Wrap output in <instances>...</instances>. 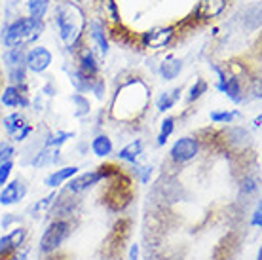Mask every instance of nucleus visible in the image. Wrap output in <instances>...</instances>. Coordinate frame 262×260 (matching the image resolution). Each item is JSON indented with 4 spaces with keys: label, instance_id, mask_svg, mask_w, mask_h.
Instances as JSON below:
<instances>
[{
    "label": "nucleus",
    "instance_id": "26",
    "mask_svg": "<svg viewBox=\"0 0 262 260\" xmlns=\"http://www.w3.org/2000/svg\"><path fill=\"white\" fill-rule=\"evenodd\" d=\"M25 53H27L25 48H12V50H6V53L2 55V61L6 63L8 69L25 65Z\"/></svg>",
    "mask_w": 262,
    "mask_h": 260
},
{
    "label": "nucleus",
    "instance_id": "29",
    "mask_svg": "<svg viewBox=\"0 0 262 260\" xmlns=\"http://www.w3.org/2000/svg\"><path fill=\"white\" fill-rule=\"evenodd\" d=\"M8 78H10V85H27V67L19 65V67H12L8 69Z\"/></svg>",
    "mask_w": 262,
    "mask_h": 260
},
{
    "label": "nucleus",
    "instance_id": "38",
    "mask_svg": "<svg viewBox=\"0 0 262 260\" xmlns=\"http://www.w3.org/2000/svg\"><path fill=\"white\" fill-rule=\"evenodd\" d=\"M29 253H31V249L21 247L19 251H15L13 254H10L6 260H29Z\"/></svg>",
    "mask_w": 262,
    "mask_h": 260
},
{
    "label": "nucleus",
    "instance_id": "27",
    "mask_svg": "<svg viewBox=\"0 0 262 260\" xmlns=\"http://www.w3.org/2000/svg\"><path fill=\"white\" fill-rule=\"evenodd\" d=\"M71 103L74 104V116L76 118H84L92 112V103L90 99L82 95V93H74L71 97Z\"/></svg>",
    "mask_w": 262,
    "mask_h": 260
},
{
    "label": "nucleus",
    "instance_id": "24",
    "mask_svg": "<svg viewBox=\"0 0 262 260\" xmlns=\"http://www.w3.org/2000/svg\"><path fill=\"white\" fill-rule=\"evenodd\" d=\"M74 133L72 131H55L52 135L46 137V141H44V148H57L61 150V146L65 143H69L71 139H74Z\"/></svg>",
    "mask_w": 262,
    "mask_h": 260
},
{
    "label": "nucleus",
    "instance_id": "1",
    "mask_svg": "<svg viewBox=\"0 0 262 260\" xmlns=\"http://www.w3.org/2000/svg\"><path fill=\"white\" fill-rule=\"evenodd\" d=\"M152 91L143 78H127L118 84L111 101V116L116 122H137L146 112V106L150 103Z\"/></svg>",
    "mask_w": 262,
    "mask_h": 260
},
{
    "label": "nucleus",
    "instance_id": "2",
    "mask_svg": "<svg viewBox=\"0 0 262 260\" xmlns=\"http://www.w3.org/2000/svg\"><path fill=\"white\" fill-rule=\"evenodd\" d=\"M53 21L57 25L61 42L67 46L69 53L76 55V52L85 44L88 17H85L84 8L76 4V2L63 0V2L57 4L55 12H53Z\"/></svg>",
    "mask_w": 262,
    "mask_h": 260
},
{
    "label": "nucleus",
    "instance_id": "23",
    "mask_svg": "<svg viewBox=\"0 0 262 260\" xmlns=\"http://www.w3.org/2000/svg\"><path fill=\"white\" fill-rule=\"evenodd\" d=\"M209 118H211V122H213V124L230 125V124H234L236 120L242 118V112L239 111H226V109H223V111H213L209 114Z\"/></svg>",
    "mask_w": 262,
    "mask_h": 260
},
{
    "label": "nucleus",
    "instance_id": "17",
    "mask_svg": "<svg viewBox=\"0 0 262 260\" xmlns=\"http://www.w3.org/2000/svg\"><path fill=\"white\" fill-rule=\"evenodd\" d=\"M183 69H184L183 59H177V57H173V55H167V57L160 63V67H158V72H160L162 80H165V82H173L175 78H179V74L183 72Z\"/></svg>",
    "mask_w": 262,
    "mask_h": 260
},
{
    "label": "nucleus",
    "instance_id": "8",
    "mask_svg": "<svg viewBox=\"0 0 262 260\" xmlns=\"http://www.w3.org/2000/svg\"><path fill=\"white\" fill-rule=\"evenodd\" d=\"M200 148H202V144H200V139H198V137H190V135L181 137V139H177L175 143L171 144V148H169L171 162L177 163V165L192 162V160L200 154Z\"/></svg>",
    "mask_w": 262,
    "mask_h": 260
},
{
    "label": "nucleus",
    "instance_id": "43",
    "mask_svg": "<svg viewBox=\"0 0 262 260\" xmlns=\"http://www.w3.org/2000/svg\"><path fill=\"white\" fill-rule=\"evenodd\" d=\"M0 15H2V6H0Z\"/></svg>",
    "mask_w": 262,
    "mask_h": 260
},
{
    "label": "nucleus",
    "instance_id": "6",
    "mask_svg": "<svg viewBox=\"0 0 262 260\" xmlns=\"http://www.w3.org/2000/svg\"><path fill=\"white\" fill-rule=\"evenodd\" d=\"M71 235V222L67 219H53L40 237V253L53 254Z\"/></svg>",
    "mask_w": 262,
    "mask_h": 260
},
{
    "label": "nucleus",
    "instance_id": "5",
    "mask_svg": "<svg viewBox=\"0 0 262 260\" xmlns=\"http://www.w3.org/2000/svg\"><path fill=\"white\" fill-rule=\"evenodd\" d=\"M114 175H120V169L114 167V165H101L97 169L85 171V173H80V175L72 177L69 184H67V192L69 194H82L85 190L93 188L95 184H99L105 179H111Z\"/></svg>",
    "mask_w": 262,
    "mask_h": 260
},
{
    "label": "nucleus",
    "instance_id": "25",
    "mask_svg": "<svg viewBox=\"0 0 262 260\" xmlns=\"http://www.w3.org/2000/svg\"><path fill=\"white\" fill-rule=\"evenodd\" d=\"M175 124H177V118H173V116H165L164 120H162L160 133H158V139H156L158 146H164V144L169 141V137L173 135V131H175Z\"/></svg>",
    "mask_w": 262,
    "mask_h": 260
},
{
    "label": "nucleus",
    "instance_id": "31",
    "mask_svg": "<svg viewBox=\"0 0 262 260\" xmlns=\"http://www.w3.org/2000/svg\"><path fill=\"white\" fill-rule=\"evenodd\" d=\"M15 154H17V150H15L13 144L0 143V163L13 162V160H15Z\"/></svg>",
    "mask_w": 262,
    "mask_h": 260
},
{
    "label": "nucleus",
    "instance_id": "13",
    "mask_svg": "<svg viewBox=\"0 0 262 260\" xmlns=\"http://www.w3.org/2000/svg\"><path fill=\"white\" fill-rule=\"evenodd\" d=\"M0 104H4L6 109H29L31 106V97L27 85H6L2 95H0Z\"/></svg>",
    "mask_w": 262,
    "mask_h": 260
},
{
    "label": "nucleus",
    "instance_id": "39",
    "mask_svg": "<svg viewBox=\"0 0 262 260\" xmlns=\"http://www.w3.org/2000/svg\"><path fill=\"white\" fill-rule=\"evenodd\" d=\"M17 221H19L17 216H13L12 213H6V215H4V219H2V222H0V226L4 228V230H8V228H10V224H13V222H17Z\"/></svg>",
    "mask_w": 262,
    "mask_h": 260
},
{
    "label": "nucleus",
    "instance_id": "32",
    "mask_svg": "<svg viewBox=\"0 0 262 260\" xmlns=\"http://www.w3.org/2000/svg\"><path fill=\"white\" fill-rule=\"evenodd\" d=\"M92 93L99 99V101H101V99H105V93H106L105 78H101V76H97V78H95V82H93V85H92Z\"/></svg>",
    "mask_w": 262,
    "mask_h": 260
},
{
    "label": "nucleus",
    "instance_id": "16",
    "mask_svg": "<svg viewBox=\"0 0 262 260\" xmlns=\"http://www.w3.org/2000/svg\"><path fill=\"white\" fill-rule=\"evenodd\" d=\"M78 171H80L78 165H65V167H59V169H55L53 173H50L44 182H46L48 188H59L65 182L71 181L72 177L78 175Z\"/></svg>",
    "mask_w": 262,
    "mask_h": 260
},
{
    "label": "nucleus",
    "instance_id": "9",
    "mask_svg": "<svg viewBox=\"0 0 262 260\" xmlns=\"http://www.w3.org/2000/svg\"><path fill=\"white\" fill-rule=\"evenodd\" d=\"M230 0H200L196 6H194V10H192V13L188 15V19L190 23H207V21L215 19V17H219L221 13L226 10V6H228Z\"/></svg>",
    "mask_w": 262,
    "mask_h": 260
},
{
    "label": "nucleus",
    "instance_id": "4",
    "mask_svg": "<svg viewBox=\"0 0 262 260\" xmlns=\"http://www.w3.org/2000/svg\"><path fill=\"white\" fill-rule=\"evenodd\" d=\"M179 34V27L177 25H160V27H152V29H146L139 34V44L144 50H152V52H162V50H167Z\"/></svg>",
    "mask_w": 262,
    "mask_h": 260
},
{
    "label": "nucleus",
    "instance_id": "12",
    "mask_svg": "<svg viewBox=\"0 0 262 260\" xmlns=\"http://www.w3.org/2000/svg\"><path fill=\"white\" fill-rule=\"evenodd\" d=\"M27 241V228L25 226H15L10 228L6 234L0 237V258L6 260L10 254L19 251Z\"/></svg>",
    "mask_w": 262,
    "mask_h": 260
},
{
    "label": "nucleus",
    "instance_id": "19",
    "mask_svg": "<svg viewBox=\"0 0 262 260\" xmlns=\"http://www.w3.org/2000/svg\"><path fill=\"white\" fill-rule=\"evenodd\" d=\"M181 93H183V88H173V90L162 91L160 97L156 99L158 112H169L181 101Z\"/></svg>",
    "mask_w": 262,
    "mask_h": 260
},
{
    "label": "nucleus",
    "instance_id": "28",
    "mask_svg": "<svg viewBox=\"0 0 262 260\" xmlns=\"http://www.w3.org/2000/svg\"><path fill=\"white\" fill-rule=\"evenodd\" d=\"M207 90H209V84L203 78H196V82L190 85V90L186 93V103L192 104V103H196V101H200V99L207 93Z\"/></svg>",
    "mask_w": 262,
    "mask_h": 260
},
{
    "label": "nucleus",
    "instance_id": "36",
    "mask_svg": "<svg viewBox=\"0 0 262 260\" xmlns=\"http://www.w3.org/2000/svg\"><path fill=\"white\" fill-rule=\"evenodd\" d=\"M137 169H139V181L143 182V184H146V182L150 181L154 167H152V165H143V167H139L137 165Z\"/></svg>",
    "mask_w": 262,
    "mask_h": 260
},
{
    "label": "nucleus",
    "instance_id": "41",
    "mask_svg": "<svg viewBox=\"0 0 262 260\" xmlns=\"http://www.w3.org/2000/svg\"><path fill=\"white\" fill-rule=\"evenodd\" d=\"M260 122H262V116H260V114H258V116H256L255 120H253V125H255L256 129H258V127H260Z\"/></svg>",
    "mask_w": 262,
    "mask_h": 260
},
{
    "label": "nucleus",
    "instance_id": "35",
    "mask_svg": "<svg viewBox=\"0 0 262 260\" xmlns=\"http://www.w3.org/2000/svg\"><path fill=\"white\" fill-rule=\"evenodd\" d=\"M31 133H33V124H27L23 129H19L12 137V141H15V143H23V141H27V139L31 137Z\"/></svg>",
    "mask_w": 262,
    "mask_h": 260
},
{
    "label": "nucleus",
    "instance_id": "11",
    "mask_svg": "<svg viewBox=\"0 0 262 260\" xmlns=\"http://www.w3.org/2000/svg\"><path fill=\"white\" fill-rule=\"evenodd\" d=\"M53 63V53L48 50L46 46H33L31 50L25 53V67L27 71L34 72V74H42L46 72Z\"/></svg>",
    "mask_w": 262,
    "mask_h": 260
},
{
    "label": "nucleus",
    "instance_id": "14",
    "mask_svg": "<svg viewBox=\"0 0 262 260\" xmlns=\"http://www.w3.org/2000/svg\"><path fill=\"white\" fill-rule=\"evenodd\" d=\"M27 196V184L21 179H13L8 184L2 186L0 190V205L4 207H12V205H17L25 200Z\"/></svg>",
    "mask_w": 262,
    "mask_h": 260
},
{
    "label": "nucleus",
    "instance_id": "18",
    "mask_svg": "<svg viewBox=\"0 0 262 260\" xmlns=\"http://www.w3.org/2000/svg\"><path fill=\"white\" fill-rule=\"evenodd\" d=\"M144 152V143L141 139H133L131 143H127L124 148H120V152L116 154L118 156L120 162H125V163H137V160L143 156Z\"/></svg>",
    "mask_w": 262,
    "mask_h": 260
},
{
    "label": "nucleus",
    "instance_id": "15",
    "mask_svg": "<svg viewBox=\"0 0 262 260\" xmlns=\"http://www.w3.org/2000/svg\"><path fill=\"white\" fill-rule=\"evenodd\" d=\"M76 61H78V71L88 74V76H99V72H101V65H99V59L95 55L92 48L88 44H84L80 48L78 52H76Z\"/></svg>",
    "mask_w": 262,
    "mask_h": 260
},
{
    "label": "nucleus",
    "instance_id": "7",
    "mask_svg": "<svg viewBox=\"0 0 262 260\" xmlns=\"http://www.w3.org/2000/svg\"><path fill=\"white\" fill-rule=\"evenodd\" d=\"M211 71L216 74V82H215L216 91H221L223 95H226L234 104H242L245 101V90H243L242 80L228 74L224 69H221V67L216 65H211Z\"/></svg>",
    "mask_w": 262,
    "mask_h": 260
},
{
    "label": "nucleus",
    "instance_id": "20",
    "mask_svg": "<svg viewBox=\"0 0 262 260\" xmlns=\"http://www.w3.org/2000/svg\"><path fill=\"white\" fill-rule=\"evenodd\" d=\"M92 152L97 158H108L114 152V144L112 139L105 133H99L92 139Z\"/></svg>",
    "mask_w": 262,
    "mask_h": 260
},
{
    "label": "nucleus",
    "instance_id": "3",
    "mask_svg": "<svg viewBox=\"0 0 262 260\" xmlns=\"http://www.w3.org/2000/svg\"><path fill=\"white\" fill-rule=\"evenodd\" d=\"M46 31V21H36L29 15H21L17 19L10 21L2 29V44L6 50L12 48H29L44 34Z\"/></svg>",
    "mask_w": 262,
    "mask_h": 260
},
{
    "label": "nucleus",
    "instance_id": "33",
    "mask_svg": "<svg viewBox=\"0 0 262 260\" xmlns=\"http://www.w3.org/2000/svg\"><path fill=\"white\" fill-rule=\"evenodd\" d=\"M239 188H242L243 194H253V192H256V188H258V184H256V179L255 177H245V179H242V182H239Z\"/></svg>",
    "mask_w": 262,
    "mask_h": 260
},
{
    "label": "nucleus",
    "instance_id": "34",
    "mask_svg": "<svg viewBox=\"0 0 262 260\" xmlns=\"http://www.w3.org/2000/svg\"><path fill=\"white\" fill-rule=\"evenodd\" d=\"M12 171H13V162H8V163H0V188L10 182V177H12Z\"/></svg>",
    "mask_w": 262,
    "mask_h": 260
},
{
    "label": "nucleus",
    "instance_id": "37",
    "mask_svg": "<svg viewBox=\"0 0 262 260\" xmlns=\"http://www.w3.org/2000/svg\"><path fill=\"white\" fill-rule=\"evenodd\" d=\"M251 226L253 228L262 226V207L260 205H256V209L253 211V216H251Z\"/></svg>",
    "mask_w": 262,
    "mask_h": 260
},
{
    "label": "nucleus",
    "instance_id": "42",
    "mask_svg": "<svg viewBox=\"0 0 262 260\" xmlns=\"http://www.w3.org/2000/svg\"><path fill=\"white\" fill-rule=\"evenodd\" d=\"M256 260H262V249H258V253H256Z\"/></svg>",
    "mask_w": 262,
    "mask_h": 260
},
{
    "label": "nucleus",
    "instance_id": "30",
    "mask_svg": "<svg viewBox=\"0 0 262 260\" xmlns=\"http://www.w3.org/2000/svg\"><path fill=\"white\" fill-rule=\"evenodd\" d=\"M55 192H52L50 196H46V198H42L38 203H34L33 205V213H34V216H38V215H44L48 209L52 207L53 205V200H55Z\"/></svg>",
    "mask_w": 262,
    "mask_h": 260
},
{
    "label": "nucleus",
    "instance_id": "10",
    "mask_svg": "<svg viewBox=\"0 0 262 260\" xmlns=\"http://www.w3.org/2000/svg\"><path fill=\"white\" fill-rule=\"evenodd\" d=\"M88 38L92 40V50L97 52L101 57H106L111 52V40H108V33H106V23L101 19H90L88 27H85Z\"/></svg>",
    "mask_w": 262,
    "mask_h": 260
},
{
    "label": "nucleus",
    "instance_id": "22",
    "mask_svg": "<svg viewBox=\"0 0 262 260\" xmlns=\"http://www.w3.org/2000/svg\"><path fill=\"white\" fill-rule=\"evenodd\" d=\"M27 124H29V122H27V118L17 111H13L12 114L4 116V120H2V127H4V131H6L10 137H13L19 129H23Z\"/></svg>",
    "mask_w": 262,
    "mask_h": 260
},
{
    "label": "nucleus",
    "instance_id": "44",
    "mask_svg": "<svg viewBox=\"0 0 262 260\" xmlns=\"http://www.w3.org/2000/svg\"><path fill=\"white\" fill-rule=\"evenodd\" d=\"M71 2H74V0H71Z\"/></svg>",
    "mask_w": 262,
    "mask_h": 260
},
{
    "label": "nucleus",
    "instance_id": "40",
    "mask_svg": "<svg viewBox=\"0 0 262 260\" xmlns=\"http://www.w3.org/2000/svg\"><path fill=\"white\" fill-rule=\"evenodd\" d=\"M139 251H141V249H139V245H137V243H133V245H131V249H129V260H139Z\"/></svg>",
    "mask_w": 262,
    "mask_h": 260
},
{
    "label": "nucleus",
    "instance_id": "21",
    "mask_svg": "<svg viewBox=\"0 0 262 260\" xmlns=\"http://www.w3.org/2000/svg\"><path fill=\"white\" fill-rule=\"evenodd\" d=\"M50 8H52V0H27L29 17H33L36 21H46Z\"/></svg>",
    "mask_w": 262,
    "mask_h": 260
}]
</instances>
